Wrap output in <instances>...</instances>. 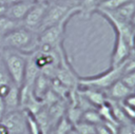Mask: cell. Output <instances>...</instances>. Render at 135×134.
<instances>
[{"label": "cell", "mask_w": 135, "mask_h": 134, "mask_svg": "<svg viewBox=\"0 0 135 134\" xmlns=\"http://www.w3.org/2000/svg\"><path fill=\"white\" fill-rule=\"evenodd\" d=\"M133 47H135V30H134V45H133Z\"/></svg>", "instance_id": "4316f807"}, {"label": "cell", "mask_w": 135, "mask_h": 134, "mask_svg": "<svg viewBox=\"0 0 135 134\" xmlns=\"http://www.w3.org/2000/svg\"><path fill=\"white\" fill-rule=\"evenodd\" d=\"M109 92H110V96L114 99H126V97H128L131 93H133V91L131 89H129L122 81L121 79H118L117 81H115L110 88H109Z\"/></svg>", "instance_id": "7c38bea8"}, {"label": "cell", "mask_w": 135, "mask_h": 134, "mask_svg": "<svg viewBox=\"0 0 135 134\" xmlns=\"http://www.w3.org/2000/svg\"><path fill=\"white\" fill-rule=\"evenodd\" d=\"M70 121L66 120L64 117H61L57 121L56 129L54 131V134H68L70 131Z\"/></svg>", "instance_id": "ffe728a7"}, {"label": "cell", "mask_w": 135, "mask_h": 134, "mask_svg": "<svg viewBox=\"0 0 135 134\" xmlns=\"http://www.w3.org/2000/svg\"><path fill=\"white\" fill-rule=\"evenodd\" d=\"M131 24L135 27V12H134V14H133V17H132V19H131Z\"/></svg>", "instance_id": "484cf974"}, {"label": "cell", "mask_w": 135, "mask_h": 134, "mask_svg": "<svg viewBox=\"0 0 135 134\" xmlns=\"http://www.w3.org/2000/svg\"><path fill=\"white\" fill-rule=\"evenodd\" d=\"M123 64L118 66H111V69L107 72L100 75H96L94 77L80 78L79 83L88 88H110L123 75Z\"/></svg>", "instance_id": "3957f363"}, {"label": "cell", "mask_w": 135, "mask_h": 134, "mask_svg": "<svg viewBox=\"0 0 135 134\" xmlns=\"http://www.w3.org/2000/svg\"><path fill=\"white\" fill-rule=\"evenodd\" d=\"M54 1H61V2H65V1H69V0H54Z\"/></svg>", "instance_id": "83f0119b"}, {"label": "cell", "mask_w": 135, "mask_h": 134, "mask_svg": "<svg viewBox=\"0 0 135 134\" xmlns=\"http://www.w3.org/2000/svg\"><path fill=\"white\" fill-rule=\"evenodd\" d=\"M19 89H20L19 87L14 84L12 89L9 90V92L3 97L4 106H5V113L19 109Z\"/></svg>", "instance_id": "8fae6325"}, {"label": "cell", "mask_w": 135, "mask_h": 134, "mask_svg": "<svg viewBox=\"0 0 135 134\" xmlns=\"http://www.w3.org/2000/svg\"><path fill=\"white\" fill-rule=\"evenodd\" d=\"M6 8H7V6H6V5H4V4H1V3H0V17L5 15V13H6Z\"/></svg>", "instance_id": "603a6c76"}, {"label": "cell", "mask_w": 135, "mask_h": 134, "mask_svg": "<svg viewBox=\"0 0 135 134\" xmlns=\"http://www.w3.org/2000/svg\"><path fill=\"white\" fill-rule=\"evenodd\" d=\"M130 0H104L102 2H100L98 4L97 9H101V11H115L116 8L120 7L121 5H123L124 3H127Z\"/></svg>", "instance_id": "5bb4252c"}, {"label": "cell", "mask_w": 135, "mask_h": 134, "mask_svg": "<svg viewBox=\"0 0 135 134\" xmlns=\"http://www.w3.org/2000/svg\"><path fill=\"white\" fill-rule=\"evenodd\" d=\"M47 6L49 3H34L25 15V17L23 18V20L21 21L22 26L32 32L38 33Z\"/></svg>", "instance_id": "8992f818"}, {"label": "cell", "mask_w": 135, "mask_h": 134, "mask_svg": "<svg viewBox=\"0 0 135 134\" xmlns=\"http://www.w3.org/2000/svg\"><path fill=\"white\" fill-rule=\"evenodd\" d=\"M131 46L128 43V41L119 34L116 33V39H115V45L114 51L112 54V62L111 66H118L123 64L127 61V58L130 55Z\"/></svg>", "instance_id": "52a82bcc"}, {"label": "cell", "mask_w": 135, "mask_h": 134, "mask_svg": "<svg viewBox=\"0 0 135 134\" xmlns=\"http://www.w3.org/2000/svg\"><path fill=\"white\" fill-rule=\"evenodd\" d=\"M0 57L11 79L17 87L20 88L23 83L27 54L15 50L1 49Z\"/></svg>", "instance_id": "7a4b0ae2"}, {"label": "cell", "mask_w": 135, "mask_h": 134, "mask_svg": "<svg viewBox=\"0 0 135 134\" xmlns=\"http://www.w3.org/2000/svg\"><path fill=\"white\" fill-rule=\"evenodd\" d=\"M104 12H108V11H104ZM134 12H135V2L133 0H130L127 3H124L123 5H121L120 7L116 8L115 11H111L108 13L112 17H114L115 19H117L121 22H126V23L131 24V19L133 17Z\"/></svg>", "instance_id": "9c48e42d"}, {"label": "cell", "mask_w": 135, "mask_h": 134, "mask_svg": "<svg viewBox=\"0 0 135 134\" xmlns=\"http://www.w3.org/2000/svg\"><path fill=\"white\" fill-rule=\"evenodd\" d=\"M102 1H104V0H98V4H99L100 2H102Z\"/></svg>", "instance_id": "f1b7e54d"}, {"label": "cell", "mask_w": 135, "mask_h": 134, "mask_svg": "<svg viewBox=\"0 0 135 134\" xmlns=\"http://www.w3.org/2000/svg\"><path fill=\"white\" fill-rule=\"evenodd\" d=\"M22 25L21 22L19 21H15L11 18H8L7 16H1L0 17V40L11 31L15 30L16 27Z\"/></svg>", "instance_id": "4fadbf2b"}, {"label": "cell", "mask_w": 135, "mask_h": 134, "mask_svg": "<svg viewBox=\"0 0 135 134\" xmlns=\"http://www.w3.org/2000/svg\"><path fill=\"white\" fill-rule=\"evenodd\" d=\"M124 103L128 104L129 107L135 109V93H131L128 97H126V99H124Z\"/></svg>", "instance_id": "44dd1931"}, {"label": "cell", "mask_w": 135, "mask_h": 134, "mask_svg": "<svg viewBox=\"0 0 135 134\" xmlns=\"http://www.w3.org/2000/svg\"><path fill=\"white\" fill-rule=\"evenodd\" d=\"M83 119L84 121L92 125H97L101 122V116L99 115L98 112L93 110H85L83 113Z\"/></svg>", "instance_id": "ac0fdd59"}, {"label": "cell", "mask_w": 135, "mask_h": 134, "mask_svg": "<svg viewBox=\"0 0 135 134\" xmlns=\"http://www.w3.org/2000/svg\"><path fill=\"white\" fill-rule=\"evenodd\" d=\"M30 1H32L33 3H50L53 0H30Z\"/></svg>", "instance_id": "d4e9b609"}, {"label": "cell", "mask_w": 135, "mask_h": 134, "mask_svg": "<svg viewBox=\"0 0 135 134\" xmlns=\"http://www.w3.org/2000/svg\"><path fill=\"white\" fill-rule=\"evenodd\" d=\"M80 13L85 14L86 16L90 15L93 11H96L98 7V0H81L80 4Z\"/></svg>", "instance_id": "2e32d148"}, {"label": "cell", "mask_w": 135, "mask_h": 134, "mask_svg": "<svg viewBox=\"0 0 135 134\" xmlns=\"http://www.w3.org/2000/svg\"><path fill=\"white\" fill-rule=\"evenodd\" d=\"M38 33L32 32L20 25L7 33L0 40V50L8 49L31 54L38 50Z\"/></svg>", "instance_id": "6da1fadb"}, {"label": "cell", "mask_w": 135, "mask_h": 134, "mask_svg": "<svg viewBox=\"0 0 135 134\" xmlns=\"http://www.w3.org/2000/svg\"><path fill=\"white\" fill-rule=\"evenodd\" d=\"M33 4L34 3L30 0H22L12 5H8L6 8L5 16H7L8 18L15 21L21 22L25 17V15L27 14V12L30 11V8L33 6Z\"/></svg>", "instance_id": "ba28073f"}, {"label": "cell", "mask_w": 135, "mask_h": 134, "mask_svg": "<svg viewBox=\"0 0 135 134\" xmlns=\"http://www.w3.org/2000/svg\"><path fill=\"white\" fill-rule=\"evenodd\" d=\"M121 81L132 91H135V70L124 73L121 76Z\"/></svg>", "instance_id": "d6986e66"}, {"label": "cell", "mask_w": 135, "mask_h": 134, "mask_svg": "<svg viewBox=\"0 0 135 134\" xmlns=\"http://www.w3.org/2000/svg\"><path fill=\"white\" fill-rule=\"evenodd\" d=\"M0 134H9L8 131H7V129L1 122H0Z\"/></svg>", "instance_id": "cb8c5ba5"}, {"label": "cell", "mask_w": 135, "mask_h": 134, "mask_svg": "<svg viewBox=\"0 0 135 134\" xmlns=\"http://www.w3.org/2000/svg\"><path fill=\"white\" fill-rule=\"evenodd\" d=\"M75 128L78 134H95V125L86 121H78L75 123Z\"/></svg>", "instance_id": "e0dca14e"}, {"label": "cell", "mask_w": 135, "mask_h": 134, "mask_svg": "<svg viewBox=\"0 0 135 134\" xmlns=\"http://www.w3.org/2000/svg\"><path fill=\"white\" fill-rule=\"evenodd\" d=\"M19 1H22V0H0V3H1V4H4V5H6V6H8V5H12V4L17 3V2H19Z\"/></svg>", "instance_id": "7402d4cb"}, {"label": "cell", "mask_w": 135, "mask_h": 134, "mask_svg": "<svg viewBox=\"0 0 135 134\" xmlns=\"http://www.w3.org/2000/svg\"><path fill=\"white\" fill-rule=\"evenodd\" d=\"M0 122L7 129L9 134H28L26 113L24 110L18 109L5 113Z\"/></svg>", "instance_id": "277c9868"}, {"label": "cell", "mask_w": 135, "mask_h": 134, "mask_svg": "<svg viewBox=\"0 0 135 134\" xmlns=\"http://www.w3.org/2000/svg\"><path fill=\"white\" fill-rule=\"evenodd\" d=\"M84 97L89 101H91L92 103L97 104V106H102L103 101H104L103 95L101 93L97 92V91H94L92 88H89V90L84 92Z\"/></svg>", "instance_id": "9a60e30c"}, {"label": "cell", "mask_w": 135, "mask_h": 134, "mask_svg": "<svg viewBox=\"0 0 135 134\" xmlns=\"http://www.w3.org/2000/svg\"><path fill=\"white\" fill-rule=\"evenodd\" d=\"M51 78H49L46 75L42 74L41 72L38 74V76L36 77L34 83H33V93L35 95L36 98L42 100L43 97L45 96V94L49 92V90L51 89Z\"/></svg>", "instance_id": "30bf717a"}, {"label": "cell", "mask_w": 135, "mask_h": 134, "mask_svg": "<svg viewBox=\"0 0 135 134\" xmlns=\"http://www.w3.org/2000/svg\"><path fill=\"white\" fill-rule=\"evenodd\" d=\"M0 58H1V57H0Z\"/></svg>", "instance_id": "f546056e"}, {"label": "cell", "mask_w": 135, "mask_h": 134, "mask_svg": "<svg viewBox=\"0 0 135 134\" xmlns=\"http://www.w3.org/2000/svg\"><path fill=\"white\" fill-rule=\"evenodd\" d=\"M73 6L74 5H71V4H68L66 2H61V1L50 2L38 33L62 20Z\"/></svg>", "instance_id": "5b68a950"}]
</instances>
